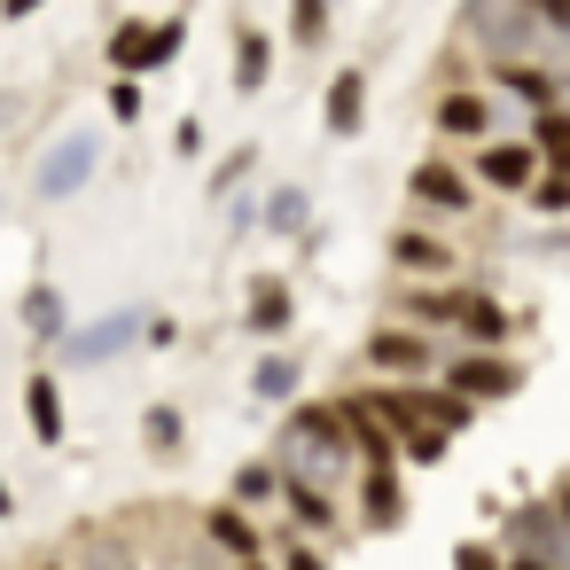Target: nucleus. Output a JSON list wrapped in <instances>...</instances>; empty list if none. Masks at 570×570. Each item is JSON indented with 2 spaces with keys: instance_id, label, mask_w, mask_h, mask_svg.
Segmentation results:
<instances>
[{
  "instance_id": "8",
  "label": "nucleus",
  "mask_w": 570,
  "mask_h": 570,
  "mask_svg": "<svg viewBox=\"0 0 570 570\" xmlns=\"http://www.w3.org/2000/svg\"><path fill=\"white\" fill-rule=\"evenodd\" d=\"M492 95H515L523 110H554L562 102V79L547 71V63H531V56H492Z\"/></svg>"
},
{
  "instance_id": "13",
  "label": "nucleus",
  "mask_w": 570,
  "mask_h": 570,
  "mask_svg": "<svg viewBox=\"0 0 570 570\" xmlns=\"http://www.w3.org/2000/svg\"><path fill=\"white\" fill-rule=\"evenodd\" d=\"M204 539H212L227 562H250V554H266V531H258V515H250V508H235V500H219V508L204 515Z\"/></svg>"
},
{
  "instance_id": "12",
  "label": "nucleus",
  "mask_w": 570,
  "mask_h": 570,
  "mask_svg": "<svg viewBox=\"0 0 570 570\" xmlns=\"http://www.w3.org/2000/svg\"><path fill=\"white\" fill-rule=\"evenodd\" d=\"M344 406V430H352V453L367 461V469H399V438H391V422L367 406V391L360 399H336Z\"/></svg>"
},
{
  "instance_id": "6",
  "label": "nucleus",
  "mask_w": 570,
  "mask_h": 570,
  "mask_svg": "<svg viewBox=\"0 0 570 570\" xmlns=\"http://www.w3.org/2000/svg\"><path fill=\"white\" fill-rule=\"evenodd\" d=\"M476 188H500V196H523L539 180V149L531 141H476V165H469Z\"/></svg>"
},
{
  "instance_id": "14",
  "label": "nucleus",
  "mask_w": 570,
  "mask_h": 570,
  "mask_svg": "<svg viewBox=\"0 0 570 570\" xmlns=\"http://www.w3.org/2000/svg\"><path fill=\"white\" fill-rule=\"evenodd\" d=\"M508 554H539V562H554V570H562V523H554V508H547V500H531V508H515V515H508Z\"/></svg>"
},
{
  "instance_id": "9",
  "label": "nucleus",
  "mask_w": 570,
  "mask_h": 570,
  "mask_svg": "<svg viewBox=\"0 0 570 570\" xmlns=\"http://www.w3.org/2000/svg\"><path fill=\"white\" fill-rule=\"evenodd\" d=\"M430 126L445 134V141H492V95H476V87H445L438 95V110H430Z\"/></svg>"
},
{
  "instance_id": "41",
  "label": "nucleus",
  "mask_w": 570,
  "mask_h": 570,
  "mask_svg": "<svg viewBox=\"0 0 570 570\" xmlns=\"http://www.w3.org/2000/svg\"><path fill=\"white\" fill-rule=\"evenodd\" d=\"M508 570H554V562H539V554H508Z\"/></svg>"
},
{
  "instance_id": "42",
  "label": "nucleus",
  "mask_w": 570,
  "mask_h": 570,
  "mask_svg": "<svg viewBox=\"0 0 570 570\" xmlns=\"http://www.w3.org/2000/svg\"><path fill=\"white\" fill-rule=\"evenodd\" d=\"M17 515V492H9V476H0V523H9Z\"/></svg>"
},
{
  "instance_id": "36",
  "label": "nucleus",
  "mask_w": 570,
  "mask_h": 570,
  "mask_svg": "<svg viewBox=\"0 0 570 570\" xmlns=\"http://www.w3.org/2000/svg\"><path fill=\"white\" fill-rule=\"evenodd\" d=\"M523 9H531L547 32H570V0H523Z\"/></svg>"
},
{
  "instance_id": "33",
  "label": "nucleus",
  "mask_w": 570,
  "mask_h": 570,
  "mask_svg": "<svg viewBox=\"0 0 570 570\" xmlns=\"http://www.w3.org/2000/svg\"><path fill=\"white\" fill-rule=\"evenodd\" d=\"M110 118L118 126H141V79H110Z\"/></svg>"
},
{
  "instance_id": "35",
  "label": "nucleus",
  "mask_w": 570,
  "mask_h": 570,
  "mask_svg": "<svg viewBox=\"0 0 570 570\" xmlns=\"http://www.w3.org/2000/svg\"><path fill=\"white\" fill-rule=\"evenodd\" d=\"M453 570H508V554H492V547H476V539H469V547L453 554Z\"/></svg>"
},
{
  "instance_id": "1",
  "label": "nucleus",
  "mask_w": 570,
  "mask_h": 570,
  "mask_svg": "<svg viewBox=\"0 0 570 570\" xmlns=\"http://www.w3.org/2000/svg\"><path fill=\"white\" fill-rule=\"evenodd\" d=\"M352 461H360V453H352V430H344V406H336V399L289 406V422H282V469L328 484V476H344Z\"/></svg>"
},
{
  "instance_id": "32",
  "label": "nucleus",
  "mask_w": 570,
  "mask_h": 570,
  "mask_svg": "<svg viewBox=\"0 0 570 570\" xmlns=\"http://www.w3.org/2000/svg\"><path fill=\"white\" fill-rule=\"evenodd\" d=\"M180 56V17L173 24H149V48H141V71H165Z\"/></svg>"
},
{
  "instance_id": "29",
  "label": "nucleus",
  "mask_w": 570,
  "mask_h": 570,
  "mask_svg": "<svg viewBox=\"0 0 570 570\" xmlns=\"http://www.w3.org/2000/svg\"><path fill=\"white\" fill-rule=\"evenodd\" d=\"M258 227H266V235H305V188H282V196L258 212Z\"/></svg>"
},
{
  "instance_id": "24",
  "label": "nucleus",
  "mask_w": 570,
  "mask_h": 570,
  "mask_svg": "<svg viewBox=\"0 0 570 570\" xmlns=\"http://www.w3.org/2000/svg\"><path fill=\"white\" fill-rule=\"evenodd\" d=\"M266 79H274V40L243 24V32H235V87H243V95H258Z\"/></svg>"
},
{
  "instance_id": "20",
  "label": "nucleus",
  "mask_w": 570,
  "mask_h": 570,
  "mask_svg": "<svg viewBox=\"0 0 570 570\" xmlns=\"http://www.w3.org/2000/svg\"><path fill=\"white\" fill-rule=\"evenodd\" d=\"M17 313H24V328H32L40 344H63V336H71V305H63V289H56V282H32Z\"/></svg>"
},
{
  "instance_id": "39",
  "label": "nucleus",
  "mask_w": 570,
  "mask_h": 570,
  "mask_svg": "<svg viewBox=\"0 0 570 570\" xmlns=\"http://www.w3.org/2000/svg\"><path fill=\"white\" fill-rule=\"evenodd\" d=\"M149 344H180V321H165V313H149V328H141Z\"/></svg>"
},
{
  "instance_id": "17",
  "label": "nucleus",
  "mask_w": 570,
  "mask_h": 570,
  "mask_svg": "<svg viewBox=\"0 0 570 570\" xmlns=\"http://www.w3.org/2000/svg\"><path fill=\"white\" fill-rule=\"evenodd\" d=\"M461 297L469 289H453V282H414V289H399V313L414 328H453L461 321Z\"/></svg>"
},
{
  "instance_id": "27",
  "label": "nucleus",
  "mask_w": 570,
  "mask_h": 570,
  "mask_svg": "<svg viewBox=\"0 0 570 570\" xmlns=\"http://www.w3.org/2000/svg\"><path fill=\"white\" fill-rule=\"evenodd\" d=\"M141 48H149V24H141V17H126V24L110 32V71H118V79H134V71H141Z\"/></svg>"
},
{
  "instance_id": "34",
  "label": "nucleus",
  "mask_w": 570,
  "mask_h": 570,
  "mask_svg": "<svg viewBox=\"0 0 570 570\" xmlns=\"http://www.w3.org/2000/svg\"><path fill=\"white\" fill-rule=\"evenodd\" d=\"M243 173H258V149H235V157L212 173V196H235V188H243Z\"/></svg>"
},
{
  "instance_id": "5",
  "label": "nucleus",
  "mask_w": 570,
  "mask_h": 570,
  "mask_svg": "<svg viewBox=\"0 0 570 570\" xmlns=\"http://www.w3.org/2000/svg\"><path fill=\"white\" fill-rule=\"evenodd\" d=\"M461 399H476V406H492V399H515L523 391V367L508 360V352H461V360H445L438 367Z\"/></svg>"
},
{
  "instance_id": "3",
  "label": "nucleus",
  "mask_w": 570,
  "mask_h": 570,
  "mask_svg": "<svg viewBox=\"0 0 570 570\" xmlns=\"http://www.w3.org/2000/svg\"><path fill=\"white\" fill-rule=\"evenodd\" d=\"M95 165H102V134H63V141L40 157L32 188H40L48 204H63V196H79V188L95 180Z\"/></svg>"
},
{
  "instance_id": "19",
  "label": "nucleus",
  "mask_w": 570,
  "mask_h": 570,
  "mask_svg": "<svg viewBox=\"0 0 570 570\" xmlns=\"http://www.w3.org/2000/svg\"><path fill=\"white\" fill-rule=\"evenodd\" d=\"M360 523H367V531H399V523H406L399 469H367V476H360Z\"/></svg>"
},
{
  "instance_id": "37",
  "label": "nucleus",
  "mask_w": 570,
  "mask_h": 570,
  "mask_svg": "<svg viewBox=\"0 0 570 570\" xmlns=\"http://www.w3.org/2000/svg\"><path fill=\"white\" fill-rule=\"evenodd\" d=\"M173 149H180V157H204V118H180V134H173Z\"/></svg>"
},
{
  "instance_id": "7",
  "label": "nucleus",
  "mask_w": 570,
  "mask_h": 570,
  "mask_svg": "<svg viewBox=\"0 0 570 570\" xmlns=\"http://www.w3.org/2000/svg\"><path fill=\"white\" fill-rule=\"evenodd\" d=\"M391 266H399L406 282H453V274H461V250H453L445 235H430V227H399V235H391Z\"/></svg>"
},
{
  "instance_id": "2",
  "label": "nucleus",
  "mask_w": 570,
  "mask_h": 570,
  "mask_svg": "<svg viewBox=\"0 0 570 570\" xmlns=\"http://www.w3.org/2000/svg\"><path fill=\"white\" fill-rule=\"evenodd\" d=\"M367 367H375V375H391V383H430L445 360H438L430 328H414V321H383V328L367 336Z\"/></svg>"
},
{
  "instance_id": "18",
  "label": "nucleus",
  "mask_w": 570,
  "mask_h": 570,
  "mask_svg": "<svg viewBox=\"0 0 570 570\" xmlns=\"http://www.w3.org/2000/svg\"><path fill=\"white\" fill-rule=\"evenodd\" d=\"M24 422H32L40 445H63V438H71V422H63V383H56L48 367L24 383Z\"/></svg>"
},
{
  "instance_id": "23",
  "label": "nucleus",
  "mask_w": 570,
  "mask_h": 570,
  "mask_svg": "<svg viewBox=\"0 0 570 570\" xmlns=\"http://www.w3.org/2000/svg\"><path fill=\"white\" fill-rule=\"evenodd\" d=\"M227 500H235V508H250V515H258V508H274V500H282V461H243V469H235V484H227Z\"/></svg>"
},
{
  "instance_id": "22",
  "label": "nucleus",
  "mask_w": 570,
  "mask_h": 570,
  "mask_svg": "<svg viewBox=\"0 0 570 570\" xmlns=\"http://www.w3.org/2000/svg\"><path fill=\"white\" fill-rule=\"evenodd\" d=\"M531 149H539V165L547 173H570V110L554 102V110H531V134H523Z\"/></svg>"
},
{
  "instance_id": "28",
  "label": "nucleus",
  "mask_w": 570,
  "mask_h": 570,
  "mask_svg": "<svg viewBox=\"0 0 570 570\" xmlns=\"http://www.w3.org/2000/svg\"><path fill=\"white\" fill-rule=\"evenodd\" d=\"M141 438H149V453H180V445H188L180 406H149V414H141Z\"/></svg>"
},
{
  "instance_id": "31",
  "label": "nucleus",
  "mask_w": 570,
  "mask_h": 570,
  "mask_svg": "<svg viewBox=\"0 0 570 570\" xmlns=\"http://www.w3.org/2000/svg\"><path fill=\"white\" fill-rule=\"evenodd\" d=\"M321 32H328V0H289V40L321 48Z\"/></svg>"
},
{
  "instance_id": "10",
  "label": "nucleus",
  "mask_w": 570,
  "mask_h": 570,
  "mask_svg": "<svg viewBox=\"0 0 570 570\" xmlns=\"http://www.w3.org/2000/svg\"><path fill=\"white\" fill-rule=\"evenodd\" d=\"M134 336H141V313H102L95 328H71V336H63V360H71V367H102V360H118Z\"/></svg>"
},
{
  "instance_id": "25",
  "label": "nucleus",
  "mask_w": 570,
  "mask_h": 570,
  "mask_svg": "<svg viewBox=\"0 0 570 570\" xmlns=\"http://www.w3.org/2000/svg\"><path fill=\"white\" fill-rule=\"evenodd\" d=\"M297 383H305V375H297V360H289V352H274V360H258V367H250V391H258L266 406H289V399H297Z\"/></svg>"
},
{
  "instance_id": "11",
  "label": "nucleus",
  "mask_w": 570,
  "mask_h": 570,
  "mask_svg": "<svg viewBox=\"0 0 570 570\" xmlns=\"http://www.w3.org/2000/svg\"><path fill=\"white\" fill-rule=\"evenodd\" d=\"M243 328H250V336H266V344L297 328V297H289V282H282V274H258V282H250V305H243Z\"/></svg>"
},
{
  "instance_id": "21",
  "label": "nucleus",
  "mask_w": 570,
  "mask_h": 570,
  "mask_svg": "<svg viewBox=\"0 0 570 570\" xmlns=\"http://www.w3.org/2000/svg\"><path fill=\"white\" fill-rule=\"evenodd\" d=\"M453 328H461L476 352H500L515 321H508V305H500V297H461V321H453Z\"/></svg>"
},
{
  "instance_id": "26",
  "label": "nucleus",
  "mask_w": 570,
  "mask_h": 570,
  "mask_svg": "<svg viewBox=\"0 0 570 570\" xmlns=\"http://www.w3.org/2000/svg\"><path fill=\"white\" fill-rule=\"evenodd\" d=\"M523 204H531L539 219H570V173H547V165H539V180L523 188Z\"/></svg>"
},
{
  "instance_id": "4",
  "label": "nucleus",
  "mask_w": 570,
  "mask_h": 570,
  "mask_svg": "<svg viewBox=\"0 0 570 570\" xmlns=\"http://www.w3.org/2000/svg\"><path fill=\"white\" fill-rule=\"evenodd\" d=\"M406 196H414V212H445V219H469L476 212V180L461 165H445V157H422L406 173Z\"/></svg>"
},
{
  "instance_id": "43",
  "label": "nucleus",
  "mask_w": 570,
  "mask_h": 570,
  "mask_svg": "<svg viewBox=\"0 0 570 570\" xmlns=\"http://www.w3.org/2000/svg\"><path fill=\"white\" fill-rule=\"evenodd\" d=\"M235 570H266V554H250V562H235Z\"/></svg>"
},
{
  "instance_id": "15",
  "label": "nucleus",
  "mask_w": 570,
  "mask_h": 570,
  "mask_svg": "<svg viewBox=\"0 0 570 570\" xmlns=\"http://www.w3.org/2000/svg\"><path fill=\"white\" fill-rule=\"evenodd\" d=\"M321 126H328L336 141H352V134L367 126V71H336V79H328V95H321Z\"/></svg>"
},
{
  "instance_id": "30",
  "label": "nucleus",
  "mask_w": 570,
  "mask_h": 570,
  "mask_svg": "<svg viewBox=\"0 0 570 570\" xmlns=\"http://www.w3.org/2000/svg\"><path fill=\"white\" fill-rule=\"evenodd\" d=\"M445 453H453V438H445L438 422H422V430H406V438H399V461H422V469H438Z\"/></svg>"
},
{
  "instance_id": "40",
  "label": "nucleus",
  "mask_w": 570,
  "mask_h": 570,
  "mask_svg": "<svg viewBox=\"0 0 570 570\" xmlns=\"http://www.w3.org/2000/svg\"><path fill=\"white\" fill-rule=\"evenodd\" d=\"M48 9V0H0V17H9V24H24V17H40Z\"/></svg>"
},
{
  "instance_id": "16",
  "label": "nucleus",
  "mask_w": 570,
  "mask_h": 570,
  "mask_svg": "<svg viewBox=\"0 0 570 570\" xmlns=\"http://www.w3.org/2000/svg\"><path fill=\"white\" fill-rule=\"evenodd\" d=\"M282 508H289V523L313 539H328L336 531V500H328V484H313V476H297V469H282Z\"/></svg>"
},
{
  "instance_id": "38",
  "label": "nucleus",
  "mask_w": 570,
  "mask_h": 570,
  "mask_svg": "<svg viewBox=\"0 0 570 570\" xmlns=\"http://www.w3.org/2000/svg\"><path fill=\"white\" fill-rule=\"evenodd\" d=\"M282 570H328V554H321V547H289Z\"/></svg>"
},
{
  "instance_id": "44",
  "label": "nucleus",
  "mask_w": 570,
  "mask_h": 570,
  "mask_svg": "<svg viewBox=\"0 0 570 570\" xmlns=\"http://www.w3.org/2000/svg\"><path fill=\"white\" fill-rule=\"evenodd\" d=\"M40 570H63V562H40Z\"/></svg>"
}]
</instances>
